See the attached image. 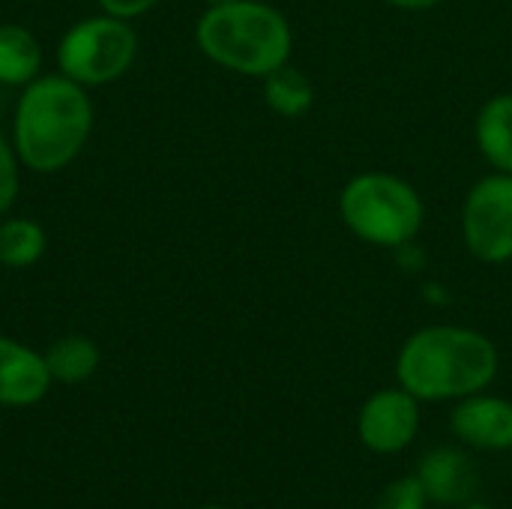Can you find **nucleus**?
<instances>
[{"instance_id":"obj_1","label":"nucleus","mask_w":512,"mask_h":509,"mask_svg":"<svg viewBox=\"0 0 512 509\" xmlns=\"http://www.w3.org/2000/svg\"><path fill=\"white\" fill-rule=\"evenodd\" d=\"M93 102L87 87L63 72L39 75L21 87L12 114V147L33 174H57L72 165L93 135Z\"/></svg>"},{"instance_id":"obj_2","label":"nucleus","mask_w":512,"mask_h":509,"mask_svg":"<svg viewBox=\"0 0 512 509\" xmlns=\"http://www.w3.org/2000/svg\"><path fill=\"white\" fill-rule=\"evenodd\" d=\"M495 342L471 327L432 324L411 333L396 357V378L420 402L468 399L498 375Z\"/></svg>"},{"instance_id":"obj_3","label":"nucleus","mask_w":512,"mask_h":509,"mask_svg":"<svg viewBox=\"0 0 512 509\" xmlns=\"http://www.w3.org/2000/svg\"><path fill=\"white\" fill-rule=\"evenodd\" d=\"M195 42L216 66L237 75L264 78L291 60L294 30L270 3L231 0L201 12L195 24Z\"/></svg>"},{"instance_id":"obj_4","label":"nucleus","mask_w":512,"mask_h":509,"mask_svg":"<svg viewBox=\"0 0 512 509\" xmlns=\"http://www.w3.org/2000/svg\"><path fill=\"white\" fill-rule=\"evenodd\" d=\"M339 216L363 243L402 249L420 234L426 207L408 180L387 171H363L339 192Z\"/></svg>"},{"instance_id":"obj_5","label":"nucleus","mask_w":512,"mask_h":509,"mask_svg":"<svg viewBox=\"0 0 512 509\" xmlns=\"http://www.w3.org/2000/svg\"><path fill=\"white\" fill-rule=\"evenodd\" d=\"M138 30L108 12L75 21L57 42V72L81 87H105L123 78L138 57Z\"/></svg>"},{"instance_id":"obj_6","label":"nucleus","mask_w":512,"mask_h":509,"mask_svg":"<svg viewBox=\"0 0 512 509\" xmlns=\"http://www.w3.org/2000/svg\"><path fill=\"white\" fill-rule=\"evenodd\" d=\"M462 237L483 264L512 261V174H486L462 204Z\"/></svg>"},{"instance_id":"obj_7","label":"nucleus","mask_w":512,"mask_h":509,"mask_svg":"<svg viewBox=\"0 0 512 509\" xmlns=\"http://www.w3.org/2000/svg\"><path fill=\"white\" fill-rule=\"evenodd\" d=\"M420 432V399L405 387H387L372 393L357 417V435L363 447L381 456L402 453Z\"/></svg>"},{"instance_id":"obj_8","label":"nucleus","mask_w":512,"mask_h":509,"mask_svg":"<svg viewBox=\"0 0 512 509\" xmlns=\"http://www.w3.org/2000/svg\"><path fill=\"white\" fill-rule=\"evenodd\" d=\"M450 426H453V435L474 450H489V453L512 450L510 399L474 393L453 408Z\"/></svg>"},{"instance_id":"obj_9","label":"nucleus","mask_w":512,"mask_h":509,"mask_svg":"<svg viewBox=\"0 0 512 509\" xmlns=\"http://www.w3.org/2000/svg\"><path fill=\"white\" fill-rule=\"evenodd\" d=\"M51 387V372L45 366V354L0 336V405L27 408L36 405Z\"/></svg>"},{"instance_id":"obj_10","label":"nucleus","mask_w":512,"mask_h":509,"mask_svg":"<svg viewBox=\"0 0 512 509\" xmlns=\"http://www.w3.org/2000/svg\"><path fill=\"white\" fill-rule=\"evenodd\" d=\"M417 480L426 489V498L432 504H465L474 495L477 477H474V465L465 453L453 450V447H435L423 456L420 468H417Z\"/></svg>"},{"instance_id":"obj_11","label":"nucleus","mask_w":512,"mask_h":509,"mask_svg":"<svg viewBox=\"0 0 512 509\" xmlns=\"http://www.w3.org/2000/svg\"><path fill=\"white\" fill-rule=\"evenodd\" d=\"M42 42L24 24H0V84L27 87L42 75Z\"/></svg>"},{"instance_id":"obj_12","label":"nucleus","mask_w":512,"mask_h":509,"mask_svg":"<svg viewBox=\"0 0 512 509\" xmlns=\"http://www.w3.org/2000/svg\"><path fill=\"white\" fill-rule=\"evenodd\" d=\"M474 135L483 159L495 171L512 174V93H498L483 102Z\"/></svg>"},{"instance_id":"obj_13","label":"nucleus","mask_w":512,"mask_h":509,"mask_svg":"<svg viewBox=\"0 0 512 509\" xmlns=\"http://www.w3.org/2000/svg\"><path fill=\"white\" fill-rule=\"evenodd\" d=\"M261 81H264V102L273 114L294 120V117H303L312 111L315 84L297 66L285 63L279 69H273L270 75H264Z\"/></svg>"},{"instance_id":"obj_14","label":"nucleus","mask_w":512,"mask_h":509,"mask_svg":"<svg viewBox=\"0 0 512 509\" xmlns=\"http://www.w3.org/2000/svg\"><path fill=\"white\" fill-rule=\"evenodd\" d=\"M48 249L45 228L30 216H12L0 222V267L27 270L42 261Z\"/></svg>"},{"instance_id":"obj_15","label":"nucleus","mask_w":512,"mask_h":509,"mask_svg":"<svg viewBox=\"0 0 512 509\" xmlns=\"http://www.w3.org/2000/svg\"><path fill=\"white\" fill-rule=\"evenodd\" d=\"M45 366L51 381L81 384L99 369V348L87 336H63L45 351Z\"/></svg>"},{"instance_id":"obj_16","label":"nucleus","mask_w":512,"mask_h":509,"mask_svg":"<svg viewBox=\"0 0 512 509\" xmlns=\"http://www.w3.org/2000/svg\"><path fill=\"white\" fill-rule=\"evenodd\" d=\"M426 504H429L426 489L414 474V477H399L390 486H384V492L375 501V509H426Z\"/></svg>"},{"instance_id":"obj_17","label":"nucleus","mask_w":512,"mask_h":509,"mask_svg":"<svg viewBox=\"0 0 512 509\" xmlns=\"http://www.w3.org/2000/svg\"><path fill=\"white\" fill-rule=\"evenodd\" d=\"M18 192H21V159L12 141L0 132V216L12 210Z\"/></svg>"},{"instance_id":"obj_18","label":"nucleus","mask_w":512,"mask_h":509,"mask_svg":"<svg viewBox=\"0 0 512 509\" xmlns=\"http://www.w3.org/2000/svg\"><path fill=\"white\" fill-rule=\"evenodd\" d=\"M156 3L159 0H99L102 12L117 15V18H129V21L138 18V15H144V12H150Z\"/></svg>"},{"instance_id":"obj_19","label":"nucleus","mask_w":512,"mask_h":509,"mask_svg":"<svg viewBox=\"0 0 512 509\" xmlns=\"http://www.w3.org/2000/svg\"><path fill=\"white\" fill-rule=\"evenodd\" d=\"M384 3H390L393 9H405V12H429L441 6L444 0H384Z\"/></svg>"},{"instance_id":"obj_20","label":"nucleus","mask_w":512,"mask_h":509,"mask_svg":"<svg viewBox=\"0 0 512 509\" xmlns=\"http://www.w3.org/2000/svg\"><path fill=\"white\" fill-rule=\"evenodd\" d=\"M462 509H492V507H489V504H465Z\"/></svg>"},{"instance_id":"obj_21","label":"nucleus","mask_w":512,"mask_h":509,"mask_svg":"<svg viewBox=\"0 0 512 509\" xmlns=\"http://www.w3.org/2000/svg\"><path fill=\"white\" fill-rule=\"evenodd\" d=\"M207 6H219V3H231V0H204Z\"/></svg>"},{"instance_id":"obj_22","label":"nucleus","mask_w":512,"mask_h":509,"mask_svg":"<svg viewBox=\"0 0 512 509\" xmlns=\"http://www.w3.org/2000/svg\"><path fill=\"white\" fill-rule=\"evenodd\" d=\"M201 509H225V507H201Z\"/></svg>"}]
</instances>
